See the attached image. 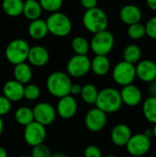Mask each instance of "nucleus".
Wrapping results in <instances>:
<instances>
[{
    "label": "nucleus",
    "instance_id": "nucleus-21",
    "mask_svg": "<svg viewBox=\"0 0 156 157\" xmlns=\"http://www.w3.org/2000/svg\"><path fill=\"white\" fill-rule=\"evenodd\" d=\"M91 70L98 76L106 75L110 70V61L106 55H96L91 60Z\"/></svg>",
    "mask_w": 156,
    "mask_h": 157
},
{
    "label": "nucleus",
    "instance_id": "nucleus-47",
    "mask_svg": "<svg viewBox=\"0 0 156 157\" xmlns=\"http://www.w3.org/2000/svg\"><path fill=\"white\" fill-rule=\"evenodd\" d=\"M18 157H29V156H27V155H21V156H18Z\"/></svg>",
    "mask_w": 156,
    "mask_h": 157
},
{
    "label": "nucleus",
    "instance_id": "nucleus-5",
    "mask_svg": "<svg viewBox=\"0 0 156 157\" xmlns=\"http://www.w3.org/2000/svg\"><path fill=\"white\" fill-rule=\"evenodd\" d=\"M29 49L30 47L28 41L23 39H15L6 45L5 55L10 63L16 65L25 63L28 60Z\"/></svg>",
    "mask_w": 156,
    "mask_h": 157
},
{
    "label": "nucleus",
    "instance_id": "nucleus-1",
    "mask_svg": "<svg viewBox=\"0 0 156 157\" xmlns=\"http://www.w3.org/2000/svg\"><path fill=\"white\" fill-rule=\"evenodd\" d=\"M95 105L107 114L117 112L122 106L120 91L113 87L103 88L98 92Z\"/></svg>",
    "mask_w": 156,
    "mask_h": 157
},
{
    "label": "nucleus",
    "instance_id": "nucleus-42",
    "mask_svg": "<svg viewBox=\"0 0 156 157\" xmlns=\"http://www.w3.org/2000/svg\"><path fill=\"white\" fill-rule=\"evenodd\" d=\"M0 157H7V152L5 148L0 146Z\"/></svg>",
    "mask_w": 156,
    "mask_h": 157
},
{
    "label": "nucleus",
    "instance_id": "nucleus-32",
    "mask_svg": "<svg viewBox=\"0 0 156 157\" xmlns=\"http://www.w3.org/2000/svg\"><path fill=\"white\" fill-rule=\"evenodd\" d=\"M40 96V89L35 84H27L24 86V98L29 101L37 100Z\"/></svg>",
    "mask_w": 156,
    "mask_h": 157
},
{
    "label": "nucleus",
    "instance_id": "nucleus-30",
    "mask_svg": "<svg viewBox=\"0 0 156 157\" xmlns=\"http://www.w3.org/2000/svg\"><path fill=\"white\" fill-rule=\"evenodd\" d=\"M127 34H128L129 38H131V40H141L146 36L145 27L141 22L130 25V26H128Z\"/></svg>",
    "mask_w": 156,
    "mask_h": 157
},
{
    "label": "nucleus",
    "instance_id": "nucleus-23",
    "mask_svg": "<svg viewBox=\"0 0 156 157\" xmlns=\"http://www.w3.org/2000/svg\"><path fill=\"white\" fill-rule=\"evenodd\" d=\"M42 8L38 0H26L23 5V15L26 18L32 21L40 17Z\"/></svg>",
    "mask_w": 156,
    "mask_h": 157
},
{
    "label": "nucleus",
    "instance_id": "nucleus-7",
    "mask_svg": "<svg viewBox=\"0 0 156 157\" xmlns=\"http://www.w3.org/2000/svg\"><path fill=\"white\" fill-rule=\"evenodd\" d=\"M112 77L115 83L124 86L131 85L136 78V69L135 64L121 61L118 63L112 71Z\"/></svg>",
    "mask_w": 156,
    "mask_h": 157
},
{
    "label": "nucleus",
    "instance_id": "nucleus-26",
    "mask_svg": "<svg viewBox=\"0 0 156 157\" xmlns=\"http://www.w3.org/2000/svg\"><path fill=\"white\" fill-rule=\"evenodd\" d=\"M142 58V50L141 48L136 44H130L126 46V48L123 51V61L136 64L141 61Z\"/></svg>",
    "mask_w": 156,
    "mask_h": 157
},
{
    "label": "nucleus",
    "instance_id": "nucleus-49",
    "mask_svg": "<svg viewBox=\"0 0 156 157\" xmlns=\"http://www.w3.org/2000/svg\"><path fill=\"white\" fill-rule=\"evenodd\" d=\"M23 1H26V0H23Z\"/></svg>",
    "mask_w": 156,
    "mask_h": 157
},
{
    "label": "nucleus",
    "instance_id": "nucleus-15",
    "mask_svg": "<svg viewBox=\"0 0 156 157\" xmlns=\"http://www.w3.org/2000/svg\"><path fill=\"white\" fill-rule=\"evenodd\" d=\"M120 94L122 104H125L129 107H136L140 105L143 100V94L141 89L133 84L122 86Z\"/></svg>",
    "mask_w": 156,
    "mask_h": 157
},
{
    "label": "nucleus",
    "instance_id": "nucleus-17",
    "mask_svg": "<svg viewBox=\"0 0 156 157\" xmlns=\"http://www.w3.org/2000/svg\"><path fill=\"white\" fill-rule=\"evenodd\" d=\"M50 60V53L48 50L40 45H36L33 47H30L29 55H28V61L36 67H42L48 63Z\"/></svg>",
    "mask_w": 156,
    "mask_h": 157
},
{
    "label": "nucleus",
    "instance_id": "nucleus-27",
    "mask_svg": "<svg viewBox=\"0 0 156 157\" xmlns=\"http://www.w3.org/2000/svg\"><path fill=\"white\" fill-rule=\"evenodd\" d=\"M15 120L20 125L27 126L34 121L33 110L29 107H20L15 112Z\"/></svg>",
    "mask_w": 156,
    "mask_h": 157
},
{
    "label": "nucleus",
    "instance_id": "nucleus-39",
    "mask_svg": "<svg viewBox=\"0 0 156 157\" xmlns=\"http://www.w3.org/2000/svg\"><path fill=\"white\" fill-rule=\"evenodd\" d=\"M146 5L149 9L156 11V0H146Z\"/></svg>",
    "mask_w": 156,
    "mask_h": 157
},
{
    "label": "nucleus",
    "instance_id": "nucleus-20",
    "mask_svg": "<svg viewBox=\"0 0 156 157\" xmlns=\"http://www.w3.org/2000/svg\"><path fill=\"white\" fill-rule=\"evenodd\" d=\"M28 32L29 35L34 40L44 39L49 33L46 21L41 18H38L30 21L28 27Z\"/></svg>",
    "mask_w": 156,
    "mask_h": 157
},
{
    "label": "nucleus",
    "instance_id": "nucleus-40",
    "mask_svg": "<svg viewBox=\"0 0 156 157\" xmlns=\"http://www.w3.org/2000/svg\"><path fill=\"white\" fill-rule=\"evenodd\" d=\"M149 91H150V93L152 94V96H153V97H156V82L155 81H154V82H152V83H151V86H150V87H149Z\"/></svg>",
    "mask_w": 156,
    "mask_h": 157
},
{
    "label": "nucleus",
    "instance_id": "nucleus-19",
    "mask_svg": "<svg viewBox=\"0 0 156 157\" xmlns=\"http://www.w3.org/2000/svg\"><path fill=\"white\" fill-rule=\"evenodd\" d=\"M4 96L11 102L20 101L24 98V85L15 79L7 81L3 87Z\"/></svg>",
    "mask_w": 156,
    "mask_h": 157
},
{
    "label": "nucleus",
    "instance_id": "nucleus-31",
    "mask_svg": "<svg viewBox=\"0 0 156 157\" xmlns=\"http://www.w3.org/2000/svg\"><path fill=\"white\" fill-rule=\"evenodd\" d=\"M42 10L54 13L58 12L63 6V0H38Z\"/></svg>",
    "mask_w": 156,
    "mask_h": 157
},
{
    "label": "nucleus",
    "instance_id": "nucleus-25",
    "mask_svg": "<svg viewBox=\"0 0 156 157\" xmlns=\"http://www.w3.org/2000/svg\"><path fill=\"white\" fill-rule=\"evenodd\" d=\"M143 113L144 118L151 123H156V97H149L143 104Z\"/></svg>",
    "mask_w": 156,
    "mask_h": 157
},
{
    "label": "nucleus",
    "instance_id": "nucleus-22",
    "mask_svg": "<svg viewBox=\"0 0 156 157\" xmlns=\"http://www.w3.org/2000/svg\"><path fill=\"white\" fill-rule=\"evenodd\" d=\"M14 79L22 85H27L32 78V70L30 66L26 63L16 64L13 70Z\"/></svg>",
    "mask_w": 156,
    "mask_h": 157
},
{
    "label": "nucleus",
    "instance_id": "nucleus-11",
    "mask_svg": "<svg viewBox=\"0 0 156 157\" xmlns=\"http://www.w3.org/2000/svg\"><path fill=\"white\" fill-rule=\"evenodd\" d=\"M32 110L34 121H37L43 126L51 124L57 115L55 108H53L50 103L47 102L38 103Z\"/></svg>",
    "mask_w": 156,
    "mask_h": 157
},
{
    "label": "nucleus",
    "instance_id": "nucleus-46",
    "mask_svg": "<svg viewBox=\"0 0 156 157\" xmlns=\"http://www.w3.org/2000/svg\"><path fill=\"white\" fill-rule=\"evenodd\" d=\"M104 157H119V156H116V155H107V156H104Z\"/></svg>",
    "mask_w": 156,
    "mask_h": 157
},
{
    "label": "nucleus",
    "instance_id": "nucleus-2",
    "mask_svg": "<svg viewBox=\"0 0 156 157\" xmlns=\"http://www.w3.org/2000/svg\"><path fill=\"white\" fill-rule=\"evenodd\" d=\"M72 81L70 76L63 72L51 73L46 81V86L51 95L55 98H61L70 95V87Z\"/></svg>",
    "mask_w": 156,
    "mask_h": 157
},
{
    "label": "nucleus",
    "instance_id": "nucleus-38",
    "mask_svg": "<svg viewBox=\"0 0 156 157\" xmlns=\"http://www.w3.org/2000/svg\"><path fill=\"white\" fill-rule=\"evenodd\" d=\"M82 90V86L79 84H73L71 85L70 87V95L72 96H76V95H80Z\"/></svg>",
    "mask_w": 156,
    "mask_h": 157
},
{
    "label": "nucleus",
    "instance_id": "nucleus-36",
    "mask_svg": "<svg viewBox=\"0 0 156 157\" xmlns=\"http://www.w3.org/2000/svg\"><path fill=\"white\" fill-rule=\"evenodd\" d=\"M85 157H103L100 149L96 145H88L84 152Z\"/></svg>",
    "mask_w": 156,
    "mask_h": 157
},
{
    "label": "nucleus",
    "instance_id": "nucleus-29",
    "mask_svg": "<svg viewBox=\"0 0 156 157\" xmlns=\"http://www.w3.org/2000/svg\"><path fill=\"white\" fill-rule=\"evenodd\" d=\"M98 90L97 88L92 85V84H86L85 86H82V90H81V97L82 99L86 103V104H95L96 100L97 98V95H98Z\"/></svg>",
    "mask_w": 156,
    "mask_h": 157
},
{
    "label": "nucleus",
    "instance_id": "nucleus-16",
    "mask_svg": "<svg viewBox=\"0 0 156 157\" xmlns=\"http://www.w3.org/2000/svg\"><path fill=\"white\" fill-rule=\"evenodd\" d=\"M142 17H143L142 10L136 5H132V4L125 5L124 6L121 7L120 11V20L128 26L141 22Z\"/></svg>",
    "mask_w": 156,
    "mask_h": 157
},
{
    "label": "nucleus",
    "instance_id": "nucleus-43",
    "mask_svg": "<svg viewBox=\"0 0 156 157\" xmlns=\"http://www.w3.org/2000/svg\"><path fill=\"white\" fill-rule=\"evenodd\" d=\"M3 131H4V122H3L2 117H0V136L3 132Z\"/></svg>",
    "mask_w": 156,
    "mask_h": 157
},
{
    "label": "nucleus",
    "instance_id": "nucleus-24",
    "mask_svg": "<svg viewBox=\"0 0 156 157\" xmlns=\"http://www.w3.org/2000/svg\"><path fill=\"white\" fill-rule=\"evenodd\" d=\"M23 5V0H3L2 9L6 15L12 17H16L22 15Z\"/></svg>",
    "mask_w": 156,
    "mask_h": 157
},
{
    "label": "nucleus",
    "instance_id": "nucleus-6",
    "mask_svg": "<svg viewBox=\"0 0 156 157\" xmlns=\"http://www.w3.org/2000/svg\"><path fill=\"white\" fill-rule=\"evenodd\" d=\"M115 44L114 35L108 29L97 32L93 35L89 42L90 50L96 55H106L112 51Z\"/></svg>",
    "mask_w": 156,
    "mask_h": 157
},
{
    "label": "nucleus",
    "instance_id": "nucleus-28",
    "mask_svg": "<svg viewBox=\"0 0 156 157\" xmlns=\"http://www.w3.org/2000/svg\"><path fill=\"white\" fill-rule=\"evenodd\" d=\"M71 46L74 53L77 55H87L90 50V45L88 40L81 36L74 37L72 40Z\"/></svg>",
    "mask_w": 156,
    "mask_h": 157
},
{
    "label": "nucleus",
    "instance_id": "nucleus-12",
    "mask_svg": "<svg viewBox=\"0 0 156 157\" xmlns=\"http://www.w3.org/2000/svg\"><path fill=\"white\" fill-rule=\"evenodd\" d=\"M108 121L107 113L97 109V107L87 111L85 117V124L87 130L93 132H98L102 131Z\"/></svg>",
    "mask_w": 156,
    "mask_h": 157
},
{
    "label": "nucleus",
    "instance_id": "nucleus-8",
    "mask_svg": "<svg viewBox=\"0 0 156 157\" xmlns=\"http://www.w3.org/2000/svg\"><path fill=\"white\" fill-rule=\"evenodd\" d=\"M91 70V60L87 55H74L66 63V71L69 76L75 78L85 76Z\"/></svg>",
    "mask_w": 156,
    "mask_h": 157
},
{
    "label": "nucleus",
    "instance_id": "nucleus-41",
    "mask_svg": "<svg viewBox=\"0 0 156 157\" xmlns=\"http://www.w3.org/2000/svg\"><path fill=\"white\" fill-rule=\"evenodd\" d=\"M143 133L146 137H148L149 139H151L152 137H154V136H153V130H152V129H147V130H145Z\"/></svg>",
    "mask_w": 156,
    "mask_h": 157
},
{
    "label": "nucleus",
    "instance_id": "nucleus-3",
    "mask_svg": "<svg viewBox=\"0 0 156 157\" xmlns=\"http://www.w3.org/2000/svg\"><path fill=\"white\" fill-rule=\"evenodd\" d=\"M83 25L87 31L93 34L106 30L108 26V15L97 6L86 10L83 16Z\"/></svg>",
    "mask_w": 156,
    "mask_h": 157
},
{
    "label": "nucleus",
    "instance_id": "nucleus-44",
    "mask_svg": "<svg viewBox=\"0 0 156 157\" xmlns=\"http://www.w3.org/2000/svg\"><path fill=\"white\" fill-rule=\"evenodd\" d=\"M51 157H68L67 155H65L64 154H62V153H57V154H54V155H51Z\"/></svg>",
    "mask_w": 156,
    "mask_h": 157
},
{
    "label": "nucleus",
    "instance_id": "nucleus-45",
    "mask_svg": "<svg viewBox=\"0 0 156 157\" xmlns=\"http://www.w3.org/2000/svg\"><path fill=\"white\" fill-rule=\"evenodd\" d=\"M152 130H153V136L156 139V123L154 124V128Z\"/></svg>",
    "mask_w": 156,
    "mask_h": 157
},
{
    "label": "nucleus",
    "instance_id": "nucleus-33",
    "mask_svg": "<svg viewBox=\"0 0 156 157\" xmlns=\"http://www.w3.org/2000/svg\"><path fill=\"white\" fill-rule=\"evenodd\" d=\"M51 153L48 146L41 144L33 147L31 151V157H51Z\"/></svg>",
    "mask_w": 156,
    "mask_h": 157
},
{
    "label": "nucleus",
    "instance_id": "nucleus-37",
    "mask_svg": "<svg viewBox=\"0 0 156 157\" xmlns=\"http://www.w3.org/2000/svg\"><path fill=\"white\" fill-rule=\"evenodd\" d=\"M80 3L86 10L95 8L97 6V0H80Z\"/></svg>",
    "mask_w": 156,
    "mask_h": 157
},
{
    "label": "nucleus",
    "instance_id": "nucleus-34",
    "mask_svg": "<svg viewBox=\"0 0 156 157\" xmlns=\"http://www.w3.org/2000/svg\"><path fill=\"white\" fill-rule=\"evenodd\" d=\"M146 36H148L150 39L156 40V16L152 17L148 19L146 24L144 25Z\"/></svg>",
    "mask_w": 156,
    "mask_h": 157
},
{
    "label": "nucleus",
    "instance_id": "nucleus-18",
    "mask_svg": "<svg viewBox=\"0 0 156 157\" xmlns=\"http://www.w3.org/2000/svg\"><path fill=\"white\" fill-rule=\"evenodd\" d=\"M131 135L132 132L131 128L127 124L120 123L113 127L110 133V138L115 145L122 147V146H126Z\"/></svg>",
    "mask_w": 156,
    "mask_h": 157
},
{
    "label": "nucleus",
    "instance_id": "nucleus-4",
    "mask_svg": "<svg viewBox=\"0 0 156 157\" xmlns=\"http://www.w3.org/2000/svg\"><path fill=\"white\" fill-rule=\"evenodd\" d=\"M49 33L53 36L63 38L68 36L72 31V21L67 15L60 11L51 13L45 20Z\"/></svg>",
    "mask_w": 156,
    "mask_h": 157
},
{
    "label": "nucleus",
    "instance_id": "nucleus-35",
    "mask_svg": "<svg viewBox=\"0 0 156 157\" xmlns=\"http://www.w3.org/2000/svg\"><path fill=\"white\" fill-rule=\"evenodd\" d=\"M12 108V102L5 96H0V117L6 115Z\"/></svg>",
    "mask_w": 156,
    "mask_h": 157
},
{
    "label": "nucleus",
    "instance_id": "nucleus-10",
    "mask_svg": "<svg viewBox=\"0 0 156 157\" xmlns=\"http://www.w3.org/2000/svg\"><path fill=\"white\" fill-rule=\"evenodd\" d=\"M46 135L47 132L45 126L38 123L37 121H32L25 126L23 132L25 142L32 147L43 144L46 139Z\"/></svg>",
    "mask_w": 156,
    "mask_h": 157
},
{
    "label": "nucleus",
    "instance_id": "nucleus-9",
    "mask_svg": "<svg viewBox=\"0 0 156 157\" xmlns=\"http://www.w3.org/2000/svg\"><path fill=\"white\" fill-rule=\"evenodd\" d=\"M151 139L143 133L132 134L126 144L127 152L131 156H144L151 149Z\"/></svg>",
    "mask_w": 156,
    "mask_h": 157
},
{
    "label": "nucleus",
    "instance_id": "nucleus-14",
    "mask_svg": "<svg viewBox=\"0 0 156 157\" xmlns=\"http://www.w3.org/2000/svg\"><path fill=\"white\" fill-rule=\"evenodd\" d=\"M77 108L78 105L76 99L72 95H68L59 98L55 109L56 113L63 119H71L76 114Z\"/></svg>",
    "mask_w": 156,
    "mask_h": 157
},
{
    "label": "nucleus",
    "instance_id": "nucleus-48",
    "mask_svg": "<svg viewBox=\"0 0 156 157\" xmlns=\"http://www.w3.org/2000/svg\"><path fill=\"white\" fill-rule=\"evenodd\" d=\"M131 157H144V156H131Z\"/></svg>",
    "mask_w": 156,
    "mask_h": 157
},
{
    "label": "nucleus",
    "instance_id": "nucleus-13",
    "mask_svg": "<svg viewBox=\"0 0 156 157\" xmlns=\"http://www.w3.org/2000/svg\"><path fill=\"white\" fill-rule=\"evenodd\" d=\"M136 77L145 83H152L156 80V63L152 60H141L135 65Z\"/></svg>",
    "mask_w": 156,
    "mask_h": 157
}]
</instances>
